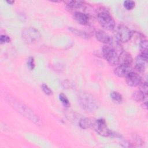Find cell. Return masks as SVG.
<instances>
[{
  "mask_svg": "<svg viewBox=\"0 0 148 148\" xmlns=\"http://www.w3.org/2000/svg\"><path fill=\"white\" fill-rule=\"evenodd\" d=\"M7 2V3H9V4H12V3H14V1H6Z\"/></svg>",
  "mask_w": 148,
  "mask_h": 148,
  "instance_id": "27",
  "label": "cell"
},
{
  "mask_svg": "<svg viewBox=\"0 0 148 148\" xmlns=\"http://www.w3.org/2000/svg\"><path fill=\"white\" fill-rule=\"evenodd\" d=\"M27 65L28 68L30 70L34 69V67H35V62H34V59L33 57H29L27 59Z\"/></svg>",
  "mask_w": 148,
  "mask_h": 148,
  "instance_id": "23",
  "label": "cell"
},
{
  "mask_svg": "<svg viewBox=\"0 0 148 148\" xmlns=\"http://www.w3.org/2000/svg\"><path fill=\"white\" fill-rule=\"evenodd\" d=\"M132 62V58L131 55L129 53L125 51H123L121 52L120 54L119 55L118 64H123V65L131 66Z\"/></svg>",
  "mask_w": 148,
  "mask_h": 148,
  "instance_id": "12",
  "label": "cell"
},
{
  "mask_svg": "<svg viewBox=\"0 0 148 148\" xmlns=\"http://www.w3.org/2000/svg\"><path fill=\"white\" fill-rule=\"evenodd\" d=\"M132 98L137 102H143V103L147 104V95H144L139 90L134 92L132 94Z\"/></svg>",
  "mask_w": 148,
  "mask_h": 148,
  "instance_id": "15",
  "label": "cell"
},
{
  "mask_svg": "<svg viewBox=\"0 0 148 148\" xmlns=\"http://www.w3.org/2000/svg\"><path fill=\"white\" fill-rule=\"evenodd\" d=\"M94 120L88 118H82L79 122V125L83 129L92 128Z\"/></svg>",
  "mask_w": 148,
  "mask_h": 148,
  "instance_id": "14",
  "label": "cell"
},
{
  "mask_svg": "<svg viewBox=\"0 0 148 148\" xmlns=\"http://www.w3.org/2000/svg\"><path fill=\"white\" fill-rule=\"evenodd\" d=\"M110 97L112 100L116 103H120L123 101L122 95L117 91H112L110 93Z\"/></svg>",
  "mask_w": 148,
  "mask_h": 148,
  "instance_id": "18",
  "label": "cell"
},
{
  "mask_svg": "<svg viewBox=\"0 0 148 148\" xmlns=\"http://www.w3.org/2000/svg\"><path fill=\"white\" fill-rule=\"evenodd\" d=\"M120 144L121 145V146H123L124 147H132V146H131V144L128 142H127L126 140H123V141L121 142Z\"/></svg>",
  "mask_w": 148,
  "mask_h": 148,
  "instance_id": "26",
  "label": "cell"
},
{
  "mask_svg": "<svg viewBox=\"0 0 148 148\" xmlns=\"http://www.w3.org/2000/svg\"><path fill=\"white\" fill-rule=\"evenodd\" d=\"M66 4V6L69 9H76L79 8L82 6H83V2L80 1H68L65 2Z\"/></svg>",
  "mask_w": 148,
  "mask_h": 148,
  "instance_id": "17",
  "label": "cell"
},
{
  "mask_svg": "<svg viewBox=\"0 0 148 148\" xmlns=\"http://www.w3.org/2000/svg\"><path fill=\"white\" fill-rule=\"evenodd\" d=\"M10 41V39L8 36L2 35L0 37V42L1 44L5 43H9Z\"/></svg>",
  "mask_w": 148,
  "mask_h": 148,
  "instance_id": "25",
  "label": "cell"
},
{
  "mask_svg": "<svg viewBox=\"0 0 148 148\" xmlns=\"http://www.w3.org/2000/svg\"><path fill=\"white\" fill-rule=\"evenodd\" d=\"M102 53L104 58L110 65H115L119 64V55L117 54L116 50L113 46H103Z\"/></svg>",
  "mask_w": 148,
  "mask_h": 148,
  "instance_id": "6",
  "label": "cell"
},
{
  "mask_svg": "<svg viewBox=\"0 0 148 148\" xmlns=\"http://www.w3.org/2000/svg\"><path fill=\"white\" fill-rule=\"evenodd\" d=\"M113 34L117 41L120 42H127L132 36V31L126 26L118 25L113 29Z\"/></svg>",
  "mask_w": 148,
  "mask_h": 148,
  "instance_id": "3",
  "label": "cell"
},
{
  "mask_svg": "<svg viewBox=\"0 0 148 148\" xmlns=\"http://www.w3.org/2000/svg\"><path fill=\"white\" fill-rule=\"evenodd\" d=\"M21 36L23 40L27 44H31L38 42L40 38L39 32L33 27L26 28L22 31Z\"/></svg>",
  "mask_w": 148,
  "mask_h": 148,
  "instance_id": "5",
  "label": "cell"
},
{
  "mask_svg": "<svg viewBox=\"0 0 148 148\" xmlns=\"http://www.w3.org/2000/svg\"><path fill=\"white\" fill-rule=\"evenodd\" d=\"M135 3L133 1L127 0L124 2V6L128 10L133 9L135 8Z\"/></svg>",
  "mask_w": 148,
  "mask_h": 148,
  "instance_id": "20",
  "label": "cell"
},
{
  "mask_svg": "<svg viewBox=\"0 0 148 148\" xmlns=\"http://www.w3.org/2000/svg\"><path fill=\"white\" fill-rule=\"evenodd\" d=\"M42 89L43 90V91L45 92V94L47 95H50L52 94V91L48 87V86L45 83L42 84Z\"/></svg>",
  "mask_w": 148,
  "mask_h": 148,
  "instance_id": "24",
  "label": "cell"
},
{
  "mask_svg": "<svg viewBox=\"0 0 148 148\" xmlns=\"http://www.w3.org/2000/svg\"><path fill=\"white\" fill-rule=\"evenodd\" d=\"M74 20L81 25H86L88 23V17L87 14L80 12H75L73 15Z\"/></svg>",
  "mask_w": 148,
  "mask_h": 148,
  "instance_id": "13",
  "label": "cell"
},
{
  "mask_svg": "<svg viewBox=\"0 0 148 148\" xmlns=\"http://www.w3.org/2000/svg\"><path fill=\"white\" fill-rule=\"evenodd\" d=\"M140 88H139V91L143 93L144 95H147V88H148V86H147V83L146 82H143V83H141L140 84Z\"/></svg>",
  "mask_w": 148,
  "mask_h": 148,
  "instance_id": "22",
  "label": "cell"
},
{
  "mask_svg": "<svg viewBox=\"0 0 148 148\" xmlns=\"http://www.w3.org/2000/svg\"><path fill=\"white\" fill-rule=\"evenodd\" d=\"M9 102H10L11 105L23 116L25 117L27 119H29L30 121H32L35 124H38L39 123L40 119L39 117L33 112L32 110H31L27 105H24V103H21V102L14 98H10L9 99Z\"/></svg>",
  "mask_w": 148,
  "mask_h": 148,
  "instance_id": "2",
  "label": "cell"
},
{
  "mask_svg": "<svg viewBox=\"0 0 148 148\" xmlns=\"http://www.w3.org/2000/svg\"><path fill=\"white\" fill-rule=\"evenodd\" d=\"M125 77L127 84L131 87H136L142 83L140 76L132 71L130 72Z\"/></svg>",
  "mask_w": 148,
  "mask_h": 148,
  "instance_id": "8",
  "label": "cell"
},
{
  "mask_svg": "<svg viewBox=\"0 0 148 148\" xmlns=\"http://www.w3.org/2000/svg\"><path fill=\"white\" fill-rule=\"evenodd\" d=\"M69 29L72 32V33L75 34L76 35L80 36L84 39H88L90 38V35L87 34L86 32H84L83 31L77 29L76 28H73V27H69Z\"/></svg>",
  "mask_w": 148,
  "mask_h": 148,
  "instance_id": "16",
  "label": "cell"
},
{
  "mask_svg": "<svg viewBox=\"0 0 148 148\" xmlns=\"http://www.w3.org/2000/svg\"><path fill=\"white\" fill-rule=\"evenodd\" d=\"M78 102L80 106L87 112H94L98 107V104L95 97L89 92L80 91L77 94Z\"/></svg>",
  "mask_w": 148,
  "mask_h": 148,
  "instance_id": "1",
  "label": "cell"
},
{
  "mask_svg": "<svg viewBox=\"0 0 148 148\" xmlns=\"http://www.w3.org/2000/svg\"><path fill=\"white\" fill-rule=\"evenodd\" d=\"M95 37L98 41L103 43L111 44L113 42L112 38L106 32L101 30H99L95 32Z\"/></svg>",
  "mask_w": 148,
  "mask_h": 148,
  "instance_id": "11",
  "label": "cell"
},
{
  "mask_svg": "<svg viewBox=\"0 0 148 148\" xmlns=\"http://www.w3.org/2000/svg\"><path fill=\"white\" fill-rule=\"evenodd\" d=\"M92 128L100 135L102 136H110L113 135L112 132L108 128L106 121L103 119L94 120Z\"/></svg>",
  "mask_w": 148,
  "mask_h": 148,
  "instance_id": "7",
  "label": "cell"
},
{
  "mask_svg": "<svg viewBox=\"0 0 148 148\" xmlns=\"http://www.w3.org/2000/svg\"><path fill=\"white\" fill-rule=\"evenodd\" d=\"M141 54L143 55H147V42L146 40H143L139 44Z\"/></svg>",
  "mask_w": 148,
  "mask_h": 148,
  "instance_id": "19",
  "label": "cell"
},
{
  "mask_svg": "<svg viewBox=\"0 0 148 148\" xmlns=\"http://www.w3.org/2000/svg\"><path fill=\"white\" fill-rule=\"evenodd\" d=\"M59 99L64 106L68 107L70 105L69 101L68 99L67 98L66 95H64V94H60L59 95Z\"/></svg>",
  "mask_w": 148,
  "mask_h": 148,
  "instance_id": "21",
  "label": "cell"
},
{
  "mask_svg": "<svg viewBox=\"0 0 148 148\" xmlns=\"http://www.w3.org/2000/svg\"><path fill=\"white\" fill-rule=\"evenodd\" d=\"M147 55H143L141 53L136 57L135 60V67L139 72H142L145 71L147 62Z\"/></svg>",
  "mask_w": 148,
  "mask_h": 148,
  "instance_id": "9",
  "label": "cell"
},
{
  "mask_svg": "<svg viewBox=\"0 0 148 148\" xmlns=\"http://www.w3.org/2000/svg\"><path fill=\"white\" fill-rule=\"evenodd\" d=\"M97 19L99 24L106 30H113L115 22L113 17L106 11L102 10L97 14Z\"/></svg>",
  "mask_w": 148,
  "mask_h": 148,
  "instance_id": "4",
  "label": "cell"
},
{
  "mask_svg": "<svg viewBox=\"0 0 148 148\" xmlns=\"http://www.w3.org/2000/svg\"><path fill=\"white\" fill-rule=\"evenodd\" d=\"M131 71V66L123 65V64H119L114 70V73L115 75L118 77H125Z\"/></svg>",
  "mask_w": 148,
  "mask_h": 148,
  "instance_id": "10",
  "label": "cell"
}]
</instances>
